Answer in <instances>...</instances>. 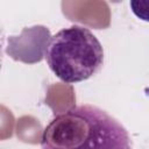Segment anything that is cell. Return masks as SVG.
I'll list each match as a JSON object with an SVG mask.
<instances>
[{
    "instance_id": "cell-1",
    "label": "cell",
    "mask_w": 149,
    "mask_h": 149,
    "mask_svg": "<svg viewBox=\"0 0 149 149\" xmlns=\"http://www.w3.org/2000/svg\"><path fill=\"white\" fill-rule=\"evenodd\" d=\"M42 149H133L126 128L104 109L80 105L55 116L41 139Z\"/></svg>"
},
{
    "instance_id": "cell-2",
    "label": "cell",
    "mask_w": 149,
    "mask_h": 149,
    "mask_svg": "<svg viewBox=\"0 0 149 149\" xmlns=\"http://www.w3.org/2000/svg\"><path fill=\"white\" fill-rule=\"evenodd\" d=\"M50 70L65 83L91 78L102 66L104 50L90 29L72 26L54 35L45 51Z\"/></svg>"
},
{
    "instance_id": "cell-4",
    "label": "cell",
    "mask_w": 149,
    "mask_h": 149,
    "mask_svg": "<svg viewBox=\"0 0 149 149\" xmlns=\"http://www.w3.org/2000/svg\"><path fill=\"white\" fill-rule=\"evenodd\" d=\"M132 12L141 20L149 22V1L132 0L129 2Z\"/></svg>"
},
{
    "instance_id": "cell-3",
    "label": "cell",
    "mask_w": 149,
    "mask_h": 149,
    "mask_svg": "<svg viewBox=\"0 0 149 149\" xmlns=\"http://www.w3.org/2000/svg\"><path fill=\"white\" fill-rule=\"evenodd\" d=\"M50 41V31L43 26L24 28L20 36L8 37L7 54L26 63L42 61Z\"/></svg>"
}]
</instances>
